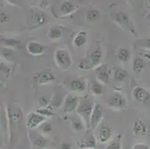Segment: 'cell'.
Listing matches in <instances>:
<instances>
[{
  "label": "cell",
  "mask_w": 150,
  "mask_h": 149,
  "mask_svg": "<svg viewBox=\"0 0 150 149\" xmlns=\"http://www.w3.org/2000/svg\"><path fill=\"white\" fill-rule=\"evenodd\" d=\"M94 102H93L92 99L89 97L86 96L79 100V105L76 110L77 114L81 117L86 128L88 130H90V118Z\"/></svg>",
  "instance_id": "obj_1"
},
{
  "label": "cell",
  "mask_w": 150,
  "mask_h": 149,
  "mask_svg": "<svg viewBox=\"0 0 150 149\" xmlns=\"http://www.w3.org/2000/svg\"><path fill=\"white\" fill-rule=\"evenodd\" d=\"M54 58L58 68L64 71L68 70L73 65V59L67 49H60L56 50Z\"/></svg>",
  "instance_id": "obj_2"
},
{
  "label": "cell",
  "mask_w": 150,
  "mask_h": 149,
  "mask_svg": "<svg viewBox=\"0 0 150 149\" xmlns=\"http://www.w3.org/2000/svg\"><path fill=\"white\" fill-rule=\"evenodd\" d=\"M103 118V110L99 104H94L90 118V130L93 131L100 124Z\"/></svg>",
  "instance_id": "obj_3"
},
{
  "label": "cell",
  "mask_w": 150,
  "mask_h": 149,
  "mask_svg": "<svg viewBox=\"0 0 150 149\" xmlns=\"http://www.w3.org/2000/svg\"><path fill=\"white\" fill-rule=\"evenodd\" d=\"M46 121V117L38 114L36 112H31L27 115L25 125L30 130H34L38 128L42 123Z\"/></svg>",
  "instance_id": "obj_4"
},
{
  "label": "cell",
  "mask_w": 150,
  "mask_h": 149,
  "mask_svg": "<svg viewBox=\"0 0 150 149\" xmlns=\"http://www.w3.org/2000/svg\"><path fill=\"white\" fill-rule=\"evenodd\" d=\"M8 118L12 126H17L23 120V113L19 107L10 105L8 107Z\"/></svg>",
  "instance_id": "obj_5"
},
{
  "label": "cell",
  "mask_w": 150,
  "mask_h": 149,
  "mask_svg": "<svg viewBox=\"0 0 150 149\" xmlns=\"http://www.w3.org/2000/svg\"><path fill=\"white\" fill-rule=\"evenodd\" d=\"M107 105L111 108L120 110L125 107L126 105V100L120 93H115L109 97L107 101Z\"/></svg>",
  "instance_id": "obj_6"
},
{
  "label": "cell",
  "mask_w": 150,
  "mask_h": 149,
  "mask_svg": "<svg viewBox=\"0 0 150 149\" xmlns=\"http://www.w3.org/2000/svg\"><path fill=\"white\" fill-rule=\"evenodd\" d=\"M113 19L122 28L129 30L131 32H134V31L132 29L130 18H129V16L127 13H124L122 11H117L114 14Z\"/></svg>",
  "instance_id": "obj_7"
},
{
  "label": "cell",
  "mask_w": 150,
  "mask_h": 149,
  "mask_svg": "<svg viewBox=\"0 0 150 149\" xmlns=\"http://www.w3.org/2000/svg\"><path fill=\"white\" fill-rule=\"evenodd\" d=\"M79 102V98L76 95L67 94L64 100V111L67 113H73L76 111Z\"/></svg>",
  "instance_id": "obj_8"
},
{
  "label": "cell",
  "mask_w": 150,
  "mask_h": 149,
  "mask_svg": "<svg viewBox=\"0 0 150 149\" xmlns=\"http://www.w3.org/2000/svg\"><path fill=\"white\" fill-rule=\"evenodd\" d=\"M112 137V131L106 125H102L98 131L97 140L100 143H108Z\"/></svg>",
  "instance_id": "obj_9"
},
{
  "label": "cell",
  "mask_w": 150,
  "mask_h": 149,
  "mask_svg": "<svg viewBox=\"0 0 150 149\" xmlns=\"http://www.w3.org/2000/svg\"><path fill=\"white\" fill-rule=\"evenodd\" d=\"M26 49L28 52L33 56L42 55L45 52L44 46L37 41L28 42L26 45Z\"/></svg>",
  "instance_id": "obj_10"
},
{
  "label": "cell",
  "mask_w": 150,
  "mask_h": 149,
  "mask_svg": "<svg viewBox=\"0 0 150 149\" xmlns=\"http://www.w3.org/2000/svg\"><path fill=\"white\" fill-rule=\"evenodd\" d=\"M96 138L95 137L93 133H91L90 130H88L83 140L80 143V147L81 148L84 149H94L96 147Z\"/></svg>",
  "instance_id": "obj_11"
},
{
  "label": "cell",
  "mask_w": 150,
  "mask_h": 149,
  "mask_svg": "<svg viewBox=\"0 0 150 149\" xmlns=\"http://www.w3.org/2000/svg\"><path fill=\"white\" fill-rule=\"evenodd\" d=\"M29 137L32 144L36 147L43 148L47 145V140L42 135V133L31 130V131L29 132Z\"/></svg>",
  "instance_id": "obj_12"
},
{
  "label": "cell",
  "mask_w": 150,
  "mask_h": 149,
  "mask_svg": "<svg viewBox=\"0 0 150 149\" xmlns=\"http://www.w3.org/2000/svg\"><path fill=\"white\" fill-rule=\"evenodd\" d=\"M54 80H55V76L52 71L44 70L40 72V75L38 76L37 81H38V85L43 86L51 84L53 81H54Z\"/></svg>",
  "instance_id": "obj_13"
},
{
  "label": "cell",
  "mask_w": 150,
  "mask_h": 149,
  "mask_svg": "<svg viewBox=\"0 0 150 149\" xmlns=\"http://www.w3.org/2000/svg\"><path fill=\"white\" fill-rule=\"evenodd\" d=\"M96 74L97 79L96 80L100 82L102 84H108L109 81V72L108 66L106 65H100L96 67Z\"/></svg>",
  "instance_id": "obj_14"
},
{
  "label": "cell",
  "mask_w": 150,
  "mask_h": 149,
  "mask_svg": "<svg viewBox=\"0 0 150 149\" xmlns=\"http://www.w3.org/2000/svg\"><path fill=\"white\" fill-rule=\"evenodd\" d=\"M102 60V52L99 49L93 50L91 54H89V58L88 59V62L90 63L92 68L98 67L100 66L101 62Z\"/></svg>",
  "instance_id": "obj_15"
},
{
  "label": "cell",
  "mask_w": 150,
  "mask_h": 149,
  "mask_svg": "<svg viewBox=\"0 0 150 149\" xmlns=\"http://www.w3.org/2000/svg\"><path fill=\"white\" fill-rule=\"evenodd\" d=\"M46 22V16L41 12H35L31 16V23L34 27H40Z\"/></svg>",
  "instance_id": "obj_16"
},
{
  "label": "cell",
  "mask_w": 150,
  "mask_h": 149,
  "mask_svg": "<svg viewBox=\"0 0 150 149\" xmlns=\"http://www.w3.org/2000/svg\"><path fill=\"white\" fill-rule=\"evenodd\" d=\"M133 95L134 97L140 102H146L150 97L149 94L146 90L140 87H137L134 88L133 91Z\"/></svg>",
  "instance_id": "obj_17"
},
{
  "label": "cell",
  "mask_w": 150,
  "mask_h": 149,
  "mask_svg": "<svg viewBox=\"0 0 150 149\" xmlns=\"http://www.w3.org/2000/svg\"><path fill=\"white\" fill-rule=\"evenodd\" d=\"M146 125L140 120L136 121L133 125V132L136 136H143L146 133Z\"/></svg>",
  "instance_id": "obj_18"
},
{
  "label": "cell",
  "mask_w": 150,
  "mask_h": 149,
  "mask_svg": "<svg viewBox=\"0 0 150 149\" xmlns=\"http://www.w3.org/2000/svg\"><path fill=\"white\" fill-rule=\"evenodd\" d=\"M91 91L95 96H100L103 94V84L96 79H93L91 82Z\"/></svg>",
  "instance_id": "obj_19"
},
{
  "label": "cell",
  "mask_w": 150,
  "mask_h": 149,
  "mask_svg": "<svg viewBox=\"0 0 150 149\" xmlns=\"http://www.w3.org/2000/svg\"><path fill=\"white\" fill-rule=\"evenodd\" d=\"M88 40V35L87 32L81 31L78 33V35L75 37L73 40V43L77 48H81L86 44Z\"/></svg>",
  "instance_id": "obj_20"
},
{
  "label": "cell",
  "mask_w": 150,
  "mask_h": 149,
  "mask_svg": "<svg viewBox=\"0 0 150 149\" xmlns=\"http://www.w3.org/2000/svg\"><path fill=\"white\" fill-rule=\"evenodd\" d=\"M76 10V7L73 2H69V1H64L62 2L60 7V11L61 13L64 16H68L73 13Z\"/></svg>",
  "instance_id": "obj_21"
},
{
  "label": "cell",
  "mask_w": 150,
  "mask_h": 149,
  "mask_svg": "<svg viewBox=\"0 0 150 149\" xmlns=\"http://www.w3.org/2000/svg\"><path fill=\"white\" fill-rule=\"evenodd\" d=\"M71 89L77 93H82L85 91L86 85L85 83L80 79H75L70 82Z\"/></svg>",
  "instance_id": "obj_22"
},
{
  "label": "cell",
  "mask_w": 150,
  "mask_h": 149,
  "mask_svg": "<svg viewBox=\"0 0 150 149\" xmlns=\"http://www.w3.org/2000/svg\"><path fill=\"white\" fill-rule=\"evenodd\" d=\"M47 35L52 40H59L62 36V31L61 28H58V26H52L49 29Z\"/></svg>",
  "instance_id": "obj_23"
},
{
  "label": "cell",
  "mask_w": 150,
  "mask_h": 149,
  "mask_svg": "<svg viewBox=\"0 0 150 149\" xmlns=\"http://www.w3.org/2000/svg\"><path fill=\"white\" fill-rule=\"evenodd\" d=\"M100 17V12L97 9H90L86 12V20L90 23L97 21Z\"/></svg>",
  "instance_id": "obj_24"
},
{
  "label": "cell",
  "mask_w": 150,
  "mask_h": 149,
  "mask_svg": "<svg viewBox=\"0 0 150 149\" xmlns=\"http://www.w3.org/2000/svg\"><path fill=\"white\" fill-rule=\"evenodd\" d=\"M20 43L19 40L14 39V38H2L0 40V43L3 47L10 48V49L18 46Z\"/></svg>",
  "instance_id": "obj_25"
},
{
  "label": "cell",
  "mask_w": 150,
  "mask_h": 149,
  "mask_svg": "<svg viewBox=\"0 0 150 149\" xmlns=\"http://www.w3.org/2000/svg\"><path fill=\"white\" fill-rule=\"evenodd\" d=\"M121 135H117L114 139L109 141V143L105 149H121Z\"/></svg>",
  "instance_id": "obj_26"
},
{
  "label": "cell",
  "mask_w": 150,
  "mask_h": 149,
  "mask_svg": "<svg viewBox=\"0 0 150 149\" xmlns=\"http://www.w3.org/2000/svg\"><path fill=\"white\" fill-rule=\"evenodd\" d=\"M128 77V72L122 68H117L114 72V80L117 82H122Z\"/></svg>",
  "instance_id": "obj_27"
},
{
  "label": "cell",
  "mask_w": 150,
  "mask_h": 149,
  "mask_svg": "<svg viewBox=\"0 0 150 149\" xmlns=\"http://www.w3.org/2000/svg\"><path fill=\"white\" fill-rule=\"evenodd\" d=\"M117 58L122 62H126L130 58V52L127 49L121 48L117 52Z\"/></svg>",
  "instance_id": "obj_28"
},
{
  "label": "cell",
  "mask_w": 150,
  "mask_h": 149,
  "mask_svg": "<svg viewBox=\"0 0 150 149\" xmlns=\"http://www.w3.org/2000/svg\"><path fill=\"white\" fill-rule=\"evenodd\" d=\"M144 67H145V63H144V60H142L141 58H139V57H137L134 60L133 69L136 73H140V72L143 71Z\"/></svg>",
  "instance_id": "obj_29"
},
{
  "label": "cell",
  "mask_w": 150,
  "mask_h": 149,
  "mask_svg": "<svg viewBox=\"0 0 150 149\" xmlns=\"http://www.w3.org/2000/svg\"><path fill=\"white\" fill-rule=\"evenodd\" d=\"M36 113H38V114L41 115L43 117H51L52 116L54 115V113L52 112V110L51 107H50L48 106L44 107H42V108H38V110H36Z\"/></svg>",
  "instance_id": "obj_30"
},
{
  "label": "cell",
  "mask_w": 150,
  "mask_h": 149,
  "mask_svg": "<svg viewBox=\"0 0 150 149\" xmlns=\"http://www.w3.org/2000/svg\"><path fill=\"white\" fill-rule=\"evenodd\" d=\"M38 128H39L41 133H43V134H48L52 130V126L48 121H44Z\"/></svg>",
  "instance_id": "obj_31"
},
{
  "label": "cell",
  "mask_w": 150,
  "mask_h": 149,
  "mask_svg": "<svg viewBox=\"0 0 150 149\" xmlns=\"http://www.w3.org/2000/svg\"><path fill=\"white\" fill-rule=\"evenodd\" d=\"M72 126L76 131H81L84 130L85 125L81 120L73 119L72 120Z\"/></svg>",
  "instance_id": "obj_32"
},
{
  "label": "cell",
  "mask_w": 150,
  "mask_h": 149,
  "mask_svg": "<svg viewBox=\"0 0 150 149\" xmlns=\"http://www.w3.org/2000/svg\"><path fill=\"white\" fill-rule=\"evenodd\" d=\"M63 98H64V97H62L61 95H60L59 94H56V95L53 97L52 100V102H51L52 106L58 107H59L61 104L64 103Z\"/></svg>",
  "instance_id": "obj_33"
},
{
  "label": "cell",
  "mask_w": 150,
  "mask_h": 149,
  "mask_svg": "<svg viewBox=\"0 0 150 149\" xmlns=\"http://www.w3.org/2000/svg\"><path fill=\"white\" fill-rule=\"evenodd\" d=\"M1 52H2V55L7 59H8L9 57H12V55L13 54V51L12 50V49L3 47V46L1 48Z\"/></svg>",
  "instance_id": "obj_34"
},
{
  "label": "cell",
  "mask_w": 150,
  "mask_h": 149,
  "mask_svg": "<svg viewBox=\"0 0 150 149\" xmlns=\"http://www.w3.org/2000/svg\"><path fill=\"white\" fill-rule=\"evenodd\" d=\"M136 44H137V46H140V47L150 49V39L140 40L136 42Z\"/></svg>",
  "instance_id": "obj_35"
},
{
  "label": "cell",
  "mask_w": 150,
  "mask_h": 149,
  "mask_svg": "<svg viewBox=\"0 0 150 149\" xmlns=\"http://www.w3.org/2000/svg\"><path fill=\"white\" fill-rule=\"evenodd\" d=\"M10 20V16L5 12L0 13V23H5Z\"/></svg>",
  "instance_id": "obj_36"
},
{
  "label": "cell",
  "mask_w": 150,
  "mask_h": 149,
  "mask_svg": "<svg viewBox=\"0 0 150 149\" xmlns=\"http://www.w3.org/2000/svg\"><path fill=\"white\" fill-rule=\"evenodd\" d=\"M132 149H149L148 146L144 143H136L134 145Z\"/></svg>",
  "instance_id": "obj_37"
},
{
  "label": "cell",
  "mask_w": 150,
  "mask_h": 149,
  "mask_svg": "<svg viewBox=\"0 0 150 149\" xmlns=\"http://www.w3.org/2000/svg\"><path fill=\"white\" fill-rule=\"evenodd\" d=\"M47 100L46 99V98H44V97H41V98H40V99H39V104H40L41 106H43V107H46V105H47Z\"/></svg>",
  "instance_id": "obj_38"
},
{
  "label": "cell",
  "mask_w": 150,
  "mask_h": 149,
  "mask_svg": "<svg viewBox=\"0 0 150 149\" xmlns=\"http://www.w3.org/2000/svg\"><path fill=\"white\" fill-rule=\"evenodd\" d=\"M61 149H72V145L68 143H64L61 145Z\"/></svg>",
  "instance_id": "obj_39"
},
{
  "label": "cell",
  "mask_w": 150,
  "mask_h": 149,
  "mask_svg": "<svg viewBox=\"0 0 150 149\" xmlns=\"http://www.w3.org/2000/svg\"><path fill=\"white\" fill-rule=\"evenodd\" d=\"M149 20H150V13H149Z\"/></svg>",
  "instance_id": "obj_40"
},
{
  "label": "cell",
  "mask_w": 150,
  "mask_h": 149,
  "mask_svg": "<svg viewBox=\"0 0 150 149\" xmlns=\"http://www.w3.org/2000/svg\"><path fill=\"white\" fill-rule=\"evenodd\" d=\"M81 149H84V148H81Z\"/></svg>",
  "instance_id": "obj_41"
}]
</instances>
